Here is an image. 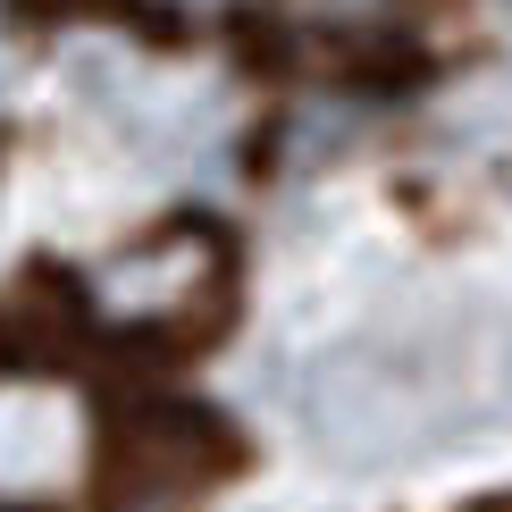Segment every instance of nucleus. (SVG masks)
Instances as JSON below:
<instances>
[{
    "label": "nucleus",
    "instance_id": "7ed1b4c3",
    "mask_svg": "<svg viewBox=\"0 0 512 512\" xmlns=\"http://www.w3.org/2000/svg\"><path fill=\"white\" fill-rule=\"evenodd\" d=\"M496 9H512V0H496Z\"/></svg>",
    "mask_w": 512,
    "mask_h": 512
},
{
    "label": "nucleus",
    "instance_id": "20e7f679",
    "mask_svg": "<svg viewBox=\"0 0 512 512\" xmlns=\"http://www.w3.org/2000/svg\"><path fill=\"white\" fill-rule=\"evenodd\" d=\"M496 512H512V504H496Z\"/></svg>",
    "mask_w": 512,
    "mask_h": 512
},
{
    "label": "nucleus",
    "instance_id": "f03ea898",
    "mask_svg": "<svg viewBox=\"0 0 512 512\" xmlns=\"http://www.w3.org/2000/svg\"><path fill=\"white\" fill-rule=\"evenodd\" d=\"M219 286H227V236L202 219H168L160 236L101 261L84 303H93V328L110 336H202Z\"/></svg>",
    "mask_w": 512,
    "mask_h": 512
},
{
    "label": "nucleus",
    "instance_id": "f257e3e1",
    "mask_svg": "<svg viewBox=\"0 0 512 512\" xmlns=\"http://www.w3.org/2000/svg\"><path fill=\"white\" fill-rule=\"evenodd\" d=\"M101 471V412L51 361H0V512H59Z\"/></svg>",
    "mask_w": 512,
    "mask_h": 512
}]
</instances>
